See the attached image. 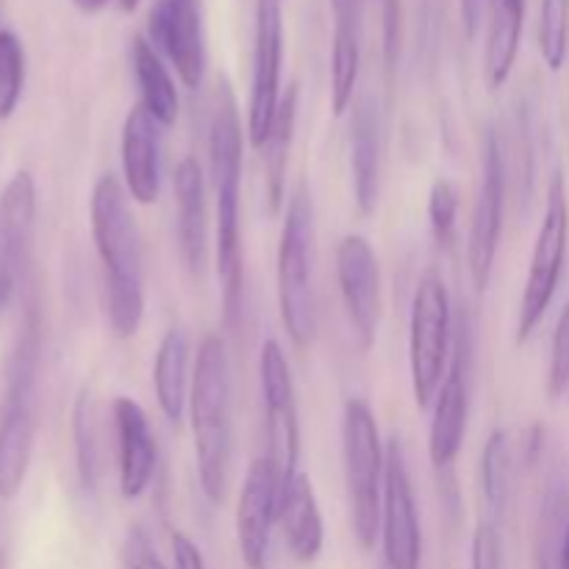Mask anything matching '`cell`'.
<instances>
[{
    "label": "cell",
    "mask_w": 569,
    "mask_h": 569,
    "mask_svg": "<svg viewBox=\"0 0 569 569\" xmlns=\"http://www.w3.org/2000/svg\"><path fill=\"white\" fill-rule=\"evenodd\" d=\"M295 126H298V87L289 83L283 92L278 114L272 120L270 137L261 144V161H264V198L267 211L278 217L287 206V170H289V150L295 142Z\"/></svg>",
    "instance_id": "25"
},
{
    "label": "cell",
    "mask_w": 569,
    "mask_h": 569,
    "mask_svg": "<svg viewBox=\"0 0 569 569\" xmlns=\"http://www.w3.org/2000/svg\"><path fill=\"white\" fill-rule=\"evenodd\" d=\"M569 389V303L561 309L559 322H556L553 345H550V365H548V398H565Z\"/></svg>",
    "instance_id": "33"
},
{
    "label": "cell",
    "mask_w": 569,
    "mask_h": 569,
    "mask_svg": "<svg viewBox=\"0 0 569 569\" xmlns=\"http://www.w3.org/2000/svg\"><path fill=\"white\" fill-rule=\"evenodd\" d=\"M281 478L267 456L250 461L237 503V545L248 569H264L272 528L278 526Z\"/></svg>",
    "instance_id": "17"
},
{
    "label": "cell",
    "mask_w": 569,
    "mask_h": 569,
    "mask_svg": "<svg viewBox=\"0 0 569 569\" xmlns=\"http://www.w3.org/2000/svg\"><path fill=\"white\" fill-rule=\"evenodd\" d=\"M242 120L233 89L220 81L214 94V111L209 126V167L217 211V276L222 283L226 320L233 322L242 303V220H239V192H242Z\"/></svg>",
    "instance_id": "2"
},
{
    "label": "cell",
    "mask_w": 569,
    "mask_h": 569,
    "mask_svg": "<svg viewBox=\"0 0 569 569\" xmlns=\"http://www.w3.org/2000/svg\"><path fill=\"white\" fill-rule=\"evenodd\" d=\"M178 217V244L187 270L192 278H203L206 259H209V209H206V178L198 159L187 156L178 161L172 176Z\"/></svg>",
    "instance_id": "21"
},
{
    "label": "cell",
    "mask_w": 569,
    "mask_h": 569,
    "mask_svg": "<svg viewBox=\"0 0 569 569\" xmlns=\"http://www.w3.org/2000/svg\"><path fill=\"white\" fill-rule=\"evenodd\" d=\"M461 194L450 178H437L428 192V222L439 248H453L456 228H459Z\"/></svg>",
    "instance_id": "32"
},
{
    "label": "cell",
    "mask_w": 569,
    "mask_h": 569,
    "mask_svg": "<svg viewBox=\"0 0 569 569\" xmlns=\"http://www.w3.org/2000/svg\"><path fill=\"white\" fill-rule=\"evenodd\" d=\"M106 3H109V0H72V6H76L78 11H83V14H98Z\"/></svg>",
    "instance_id": "39"
},
{
    "label": "cell",
    "mask_w": 569,
    "mask_h": 569,
    "mask_svg": "<svg viewBox=\"0 0 569 569\" xmlns=\"http://www.w3.org/2000/svg\"><path fill=\"white\" fill-rule=\"evenodd\" d=\"M172 559H176V569H206L200 548L181 531L172 533Z\"/></svg>",
    "instance_id": "37"
},
{
    "label": "cell",
    "mask_w": 569,
    "mask_h": 569,
    "mask_svg": "<svg viewBox=\"0 0 569 569\" xmlns=\"http://www.w3.org/2000/svg\"><path fill=\"white\" fill-rule=\"evenodd\" d=\"M383 3V53L387 67L392 70L400 56V0H381Z\"/></svg>",
    "instance_id": "35"
},
{
    "label": "cell",
    "mask_w": 569,
    "mask_h": 569,
    "mask_svg": "<svg viewBox=\"0 0 569 569\" xmlns=\"http://www.w3.org/2000/svg\"><path fill=\"white\" fill-rule=\"evenodd\" d=\"M453 345V309L442 276L422 272L411 298L409 317V370L417 409H431L450 367Z\"/></svg>",
    "instance_id": "7"
},
{
    "label": "cell",
    "mask_w": 569,
    "mask_h": 569,
    "mask_svg": "<svg viewBox=\"0 0 569 569\" xmlns=\"http://www.w3.org/2000/svg\"><path fill=\"white\" fill-rule=\"evenodd\" d=\"M506 209V159L498 133L489 128L481 144V181H478L476 206H472L470 242H467V267L478 295L487 292L498 259L500 233H503Z\"/></svg>",
    "instance_id": "10"
},
{
    "label": "cell",
    "mask_w": 569,
    "mask_h": 569,
    "mask_svg": "<svg viewBox=\"0 0 569 569\" xmlns=\"http://www.w3.org/2000/svg\"><path fill=\"white\" fill-rule=\"evenodd\" d=\"M0 569H3V561H0Z\"/></svg>",
    "instance_id": "43"
},
{
    "label": "cell",
    "mask_w": 569,
    "mask_h": 569,
    "mask_svg": "<svg viewBox=\"0 0 569 569\" xmlns=\"http://www.w3.org/2000/svg\"><path fill=\"white\" fill-rule=\"evenodd\" d=\"M161 131L153 114L142 103L133 106L126 114L120 133V161L122 187L128 198L139 206H150L159 200L161 189Z\"/></svg>",
    "instance_id": "18"
},
{
    "label": "cell",
    "mask_w": 569,
    "mask_h": 569,
    "mask_svg": "<svg viewBox=\"0 0 569 569\" xmlns=\"http://www.w3.org/2000/svg\"><path fill=\"white\" fill-rule=\"evenodd\" d=\"M559 567H561V569H569V522H567V528H565V539H561Z\"/></svg>",
    "instance_id": "40"
},
{
    "label": "cell",
    "mask_w": 569,
    "mask_h": 569,
    "mask_svg": "<svg viewBox=\"0 0 569 569\" xmlns=\"http://www.w3.org/2000/svg\"><path fill=\"white\" fill-rule=\"evenodd\" d=\"M33 220H37V181L17 170L0 192V311L9 309L28 267Z\"/></svg>",
    "instance_id": "16"
},
{
    "label": "cell",
    "mask_w": 569,
    "mask_h": 569,
    "mask_svg": "<svg viewBox=\"0 0 569 569\" xmlns=\"http://www.w3.org/2000/svg\"><path fill=\"white\" fill-rule=\"evenodd\" d=\"M278 528H281L287 548L300 565H315L326 545V522L317 503L311 478L298 472L281 487L278 498Z\"/></svg>",
    "instance_id": "23"
},
{
    "label": "cell",
    "mask_w": 569,
    "mask_h": 569,
    "mask_svg": "<svg viewBox=\"0 0 569 569\" xmlns=\"http://www.w3.org/2000/svg\"><path fill=\"white\" fill-rule=\"evenodd\" d=\"M148 39L172 64L187 89L206 78V33L198 0H156L148 17Z\"/></svg>",
    "instance_id": "15"
},
{
    "label": "cell",
    "mask_w": 569,
    "mask_h": 569,
    "mask_svg": "<svg viewBox=\"0 0 569 569\" xmlns=\"http://www.w3.org/2000/svg\"><path fill=\"white\" fill-rule=\"evenodd\" d=\"M278 309L295 350H309L317 333L315 298V214L306 183H300L283 211L281 242H278Z\"/></svg>",
    "instance_id": "4"
},
{
    "label": "cell",
    "mask_w": 569,
    "mask_h": 569,
    "mask_svg": "<svg viewBox=\"0 0 569 569\" xmlns=\"http://www.w3.org/2000/svg\"><path fill=\"white\" fill-rule=\"evenodd\" d=\"M350 172H353V198L361 217H372L381 198L383 172V120L378 100L361 94L350 117Z\"/></svg>",
    "instance_id": "20"
},
{
    "label": "cell",
    "mask_w": 569,
    "mask_h": 569,
    "mask_svg": "<svg viewBox=\"0 0 569 569\" xmlns=\"http://www.w3.org/2000/svg\"><path fill=\"white\" fill-rule=\"evenodd\" d=\"M453 361L448 367L442 389L433 400V420L428 431V456L437 470H450L465 448L467 420H470V350L472 333L467 317H459L453 331Z\"/></svg>",
    "instance_id": "13"
},
{
    "label": "cell",
    "mask_w": 569,
    "mask_h": 569,
    "mask_svg": "<svg viewBox=\"0 0 569 569\" xmlns=\"http://www.w3.org/2000/svg\"><path fill=\"white\" fill-rule=\"evenodd\" d=\"M39 381V322L28 317L22 337L11 353L9 383L0 403V498L11 500L26 483L37 437Z\"/></svg>",
    "instance_id": "5"
},
{
    "label": "cell",
    "mask_w": 569,
    "mask_h": 569,
    "mask_svg": "<svg viewBox=\"0 0 569 569\" xmlns=\"http://www.w3.org/2000/svg\"><path fill=\"white\" fill-rule=\"evenodd\" d=\"M337 281L359 348L372 350L381 320V267L370 239L348 233L337 244Z\"/></svg>",
    "instance_id": "14"
},
{
    "label": "cell",
    "mask_w": 569,
    "mask_h": 569,
    "mask_svg": "<svg viewBox=\"0 0 569 569\" xmlns=\"http://www.w3.org/2000/svg\"><path fill=\"white\" fill-rule=\"evenodd\" d=\"M381 542L387 569L422 567V526L417 515L406 450L398 437L387 442V476H383Z\"/></svg>",
    "instance_id": "12"
},
{
    "label": "cell",
    "mask_w": 569,
    "mask_h": 569,
    "mask_svg": "<svg viewBox=\"0 0 569 569\" xmlns=\"http://www.w3.org/2000/svg\"><path fill=\"white\" fill-rule=\"evenodd\" d=\"M259 376L261 403H264L267 459L272 461L283 487L289 478L300 472V411L292 367H289L287 353L276 339H267L261 345Z\"/></svg>",
    "instance_id": "9"
},
{
    "label": "cell",
    "mask_w": 569,
    "mask_h": 569,
    "mask_svg": "<svg viewBox=\"0 0 569 569\" xmlns=\"http://www.w3.org/2000/svg\"><path fill=\"white\" fill-rule=\"evenodd\" d=\"M26 87V50L14 31H0V120L17 111Z\"/></svg>",
    "instance_id": "30"
},
{
    "label": "cell",
    "mask_w": 569,
    "mask_h": 569,
    "mask_svg": "<svg viewBox=\"0 0 569 569\" xmlns=\"http://www.w3.org/2000/svg\"><path fill=\"white\" fill-rule=\"evenodd\" d=\"M333 44H331V111L342 117L353 109L361 72V26L365 0H331Z\"/></svg>",
    "instance_id": "22"
},
{
    "label": "cell",
    "mask_w": 569,
    "mask_h": 569,
    "mask_svg": "<svg viewBox=\"0 0 569 569\" xmlns=\"http://www.w3.org/2000/svg\"><path fill=\"white\" fill-rule=\"evenodd\" d=\"M489 31L483 50V72L492 89L509 81L517 64L522 42V22H526V0H487Z\"/></svg>",
    "instance_id": "26"
},
{
    "label": "cell",
    "mask_w": 569,
    "mask_h": 569,
    "mask_svg": "<svg viewBox=\"0 0 569 569\" xmlns=\"http://www.w3.org/2000/svg\"><path fill=\"white\" fill-rule=\"evenodd\" d=\"M139 3H142V0H117V6H120V11H126V14H131V11H137Z\"/></svg>",
    "instance_id": "41"
},
{
    "label": "cell",
    "mask_w": 569,
    "mask_h": 569,
    "mask_svg": "<svg viewBox=\"0 0 569 569\" xmlns=\"http://www.w3.org/2000/svg\"><path fill=\"white\" fill-rule=\"evenodd\" d=\"M511 481H515V465H511V448L509 433L492 431V437L483 445L481 456V489L483 500H487V520L498 522L503 520L506 509H509L511 498Z\"/></svg>",
    "instance_id": "28"
},
{
    "label": "cell",
    "mask_w": 569,
    "mask_h": 569,
    "mask_svg": "<svg viewBox=\"0 0 569 569\" xmlns=\"http://www.w3.org/2000/svg\"><path fill=\"white\" fill-rule=\"evenodd\" d=\"M569 48V0H542L539 9V50L550 70H561Z\"/></svg>",
    "instance_id": "31"
},
{
    "label": "cell",
    "mask_w": 569,
    "mask_h": 569,
    "mask_svg": "<svg viewBox=\"0 0 569 569\" xmlns=\"http://www.w3.org/2000/svg\"><path fill=\"white\" fill-rule=\"evenodd\" d=\"M537 569H550L548 553H545V545H539V550H537Z\"/></svg>",
    "instance_id": "42"
},
{
    "label": "cell",
    "mask_w": 569,
    "mask_h": 569,
    "mask_svg": "<svg viewBox=\"0 0 569 569\" xmlns=\"http://www.w3.org/2000/svg\"><path fill=\"white\" fill-rule=\"evenodd\" d=\"M281 67H283V11L281 0L256 3L253 33V76L248 100V139L256 150L270 137L272 120L281 106Z\"/></svg>",
    "instance_id": "11"
},
{
    "label": "cell",
    "mask_w": 569,
    "mask_h": 569,
    "mask_svg": "<svg viewBox=\"0 0 569 569\" xmlns=\"http://www.w3.org/2000/svg\"><path fill=\"white\" fill-rule=\"evenodd\" d=\"M472 569H503V545L498 522L481 520L472 537Z\"/></svg>",
    "instance_id": "34"
},
{
    "label": "cell",
    "mask_w": 569,
    "mask_h": 569,
    "mask_svg": "<svg viewBox=\"0 0 569 569\" xmlns=\"http://www.w3.org/2000/svg\"><path fill=\"white\" fill-rule=\"evenodd\" d=\"M89 228L106 276V309L120 339H131L144 317L142 237L120 178H98L89 200Z\"/></svg>",
    "instance_id": "1"
},
{
    "label": "cell",
    "mask_w": 569,
    "mask_h": 569,
    "mask_svg": "<svg viewBox=\"0 0 569 569\" xmlns=\"http://www.w3.org/2000/svg\"><path fill=\"white\" fill-rule=\"evenodd\" d=\"M189 426L200 489L211 506H222L233 470V392L231 365L220 333H209L198 348L189 392Z\"/></svg>",
    "instance_id": "3"
},
{
    "label": "cell",
    "mask_w": 569,
    "mask_h": 569,
    "mask_svg": "<svg viewBox=\"0 0 569 569\" xmlns=\"http://www.w3.org/2000/svg\"><path fill=\"white\" fill-rule=\"evenodd\" d=\"M569 248V203L565 176L553 172L548 187V203H545L542 226H539L537 244L531 253L526 287L520 298V315H517V342L526 345L539 322L548 315L550 303L559 289L561 272H565Z\"/></svg>",
    "instance_id": "8"
},
{
    "label": "cell",
    "mask_w": 569,
    "mask_h": 569,
    "mask_svg": "<svg viewBox=\"0 0 569 569\" xmlns=\"http://www.w3.org/2000/svg\"><path fill=\"white\" fill-rule=\"evenodd\" d=\"M117 431V470H120V495L137 500L148 492L156 476V437L142 406L131 398H117L111 406Z\"/></svg>",
    "instance_id": "19"
},
{
    "label": "cell",
    "mask_w": 569,
    "mask_h": 569,
    "mask_svg": "<svg viewBox=\"0 0 569 569\" xmlns=\"http://www.w3.org/2000/svg\"><path fill=\"white\" fill-rule=\"evenodd\" d=\"M342 461L353 537L361 550H372L381 537L387 448L370 403L361 398H350L342 409Z\"/></svg>",
    "instance_id": "6"
},
{
    "label": "cell",
    "mask_w": 569,
    "mask_h": 569,
    "mask_svg": "<svg viewBox=\"0 0 569 569\" xmlns=\"http://www.w3.org/2000/svg\"><path fill=\"white\" fill-rule=\"evenodd\" d=\"M192 345L183 328H170L159 342L153 361V389L159 409L172 426H181L183 411L189 409V392H192Z\"/></svg>",
    "instance_id": "24"
},
{
    "label": "cell",
    "mask_w": 569,
    "mask_h": 569,
    "mask_svg": "<svg viewBox=\"0 0 569 569\" xmlns=\"http://www.w3.org/2000/svg\"><path fill=\"white\" fill-rule=\"evenodd\" d=\"M72 448H76V470L83 492L94 495L100 483V442H98V411L89 389H81L72 406Z\"/></svg>",
    "instance_id": "29"
},
{
    "label": "cell",
    "mask_w": 569,
    "mask_h": 569,
    "mask_svg": "<svg viewBox=\"0 0 569 569\" xmlns=\"http://www.w3.org/2000/svg\"><path fill=\"white\" fill-rule=\"evenodd\" d=\"M131 67L137 76L139 103L159 120L161 128L176 126L178 120V89L164 64V56L153 48L148 37H133L131 42Z\"/></svg>",
    "instance_id": "27"
},
{
    "label": "cell",
    "mask_w": 569,
    "mask_h": 569,
    "mask_svg": "<svg viewBox=\"0 0 569 569\" xmlns=\"http://www.w3.org/2000/svg\"><path fill=\"white\" fill-rule=\"evenodd\" d=\"M483 3H487V0H461V22H465L467 37H476L478 26H481Z\"/></svg>",
    "instance_id": "38"
},
{
    "label": "cell",
    "mask_w": 569,
    "mask_h": 569,
    "mask_svg": "<svg viewBox=\"0 0 569 569\" xmlns=\"http://www.w3.org/2000/svg\"><path fill=\"white\" fill-rule=\"evenodd\" d=\"M126 569H167L142 531H133L126 545Z\"/></svg>",
    "instance_id": "36"
}]
</instances>
